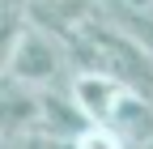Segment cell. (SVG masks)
<instances>
[{"instance_id":"1","label":"cell","mask_w":153,"mask_h":149,"mask_svg":"<svg viewBox=\"0 0 153 149\" xmlns=\"http://www.w3.org/2000/svg\"><path fill=\"white\" fill-rule=\"evenodd\" d=\"M64 47H68L72 72H102L128 94L153 98V51L132 34H123L119 26H111L106 17L85 22Z\"/></svg>"},{"instance_id":"2","label":"cell","mask_w":153,"mask_h":149,"mask_svg":"<svg viewBox=\"0 0 153 149\" xmlns=\"http://www.w3.org/2000/svg\"><path fill=\"white\" fill-rule=\"evenodd\" d=\"M4 77H13L17 85L26 89H51V85H68L72 81V60H68V47L64 39L38 30L26 22V30L17 34V43L9 51V64H4Z\"/></svg>"},{"instance_id":"3","label":"cell","mask_w":153,"mask_h":149,"mask_svg":"<svg viewBox=\"0 0 153 149\" xmlns=\"http://www.w3.org/2000/svg\"><path fill=\"white\" fill-rule=\"evenodd\" d=\"M89 115L76 107L72 89L68 85H51V89H38V124L34 132L55 136V141H81L89 132Z\"/></svg>"},{"instance_id":"4","label":"cell","mask_w":153,"mask_h":149,"mask_svg":"<svg viewBox=\"0 0 153 149\" xmlns=\"http://www.w3.org/2000/svg\"><path fill=\"white\" fill-rule=\"evenodd\" d=\"M22 13H26L30 26H38V30H47V34L68 43L85 22L98 17V0H26Z\"/></svg>"},{"instance_id":"5","label":"cell","mask_w":153,"mask_h":149,"mask_svg":"<svg viewBox=\"0 0 153 149\" xmlns=\"http://www.w3.org/2000/svg\"><path fill=\"white\" fill-rule=\"evenodd\" d=\"M34 124H38V94L17 85L13 77H0V136L22 141L34 132Z\"/></svg>"},{"instance_id":"6","label":"cell","mask_w":153,"mask_h":149,"mask_svg":"<svg viewBox=\"0 0 153 149\" xmlns=\"http://www.w3.org/2000/svg\"><path fill=\"white\" fill-rule=\"evenodd\" d=\"M106 128H115V132L123 136L128 149H145L153 141V98H140V94H119V102H115Z\"/></svg>"},{"instance_id":"7","label":"cell","mask_w":153,"mask_h":149,"mask_svg":"<svg viewBox=\"0 0 153 149\" xmlns=\"http://www.w3.org/2000/svg\"><path fill=\"white\" fill-rule=\"evenodd\" d=\"M68 89H72L76 107L89 115V124H106L115 102H119V94H123V85H115L111 77H102V72H72Z\"/></svg>"},{"instance_id":"8","label":"cell","mask_w":153,"mask_h":149,"mask_svg":"<svg viewBox=\"0 0 153 149\" xmlns=\"http://www.w3.org/2000/svg\"><path fill=\"white\" fill-rule=\"evenodd\" d=\"M76 149H128V145H123V136L115 132V128H106V124H94L89 132L76 141Z\"/></svg>"},{"instance_id":"9","label":"cell","mask_w":153,"mask_h":149,"mask_svg":"<svg viewBox=\"0 0 153 149\" xmlns=\"http://www.w3.org/2000/svg\"><path fill=\"white\" fill-rule=\"evenodd\" d=\"M17 149H76V141H55V136H43V132H30L17 141Z\"/></svg>"},{"instance_id":"10","label":"cell","mask_w":153,"mask_h":149,"mask_svg":"<svg viewBox=\"0 0 153 149\" xmlns=\"http://www.w3.org/2000/svg\"><path fill=\"white\" fill-rule=\"evenodd\" d=\"M0 149H17V145H13V141H9V136H0Z\"/></svg>"},{"instance_id":"11","label":"cell","mask_w":153,"mask_h":149,"mask_svg":"<svg viewBox=\"0 0 153 149\" xmlns=\"http://www.w3.org/2000/svg\"><path fill=\"white\" fill-rule=\"evenodd\" d=\"M0 77H4V60H0Z\"/></svg>"},{"instance_id":"12","label":"cell","mask_w":153,"mask_h":149,"mask_svg":"<svg viewBox=\"0 0 153 149\" xmlns=\"http://www.w3.org/2000/svg\"><path fill=\"white\" fill-rule=\"evenodd\" d=\"M145 149H153V141H149V145H145Z\"/></svg>"},{"instance_id":"13","label":"cell","mask_w":153,"mask_h":149,"mask_svg":"<svg viewBox=\"0 0 153 149\" xmlns=\"http://www.w3.org/2000/svg\"><path fill=\"white\" fill-rule=\"evenodd\" d=\"M140 9H153V4H140Z\"/></svg>"}]
</instances>
